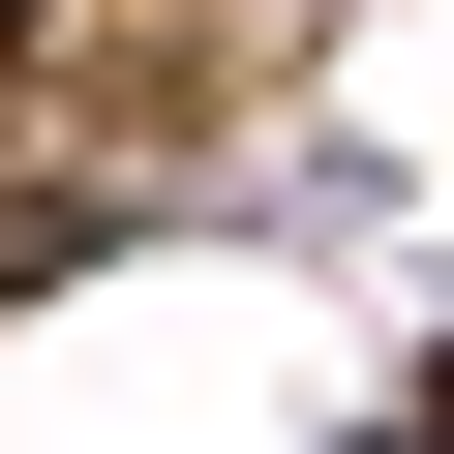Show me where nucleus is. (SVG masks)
Segmentation results:
<instances>
[{"label": "nucleus", "instance_id": "f257e3e1", "mask_svg": "<svg viewBox=\"0 0 454 454\" xmlns=\"http://www.w3.org/2000/svg\"><path fill=\"white\" fill-rule=\"evenodd\" d=\"M0 31H31V0H0Z\"/></svg>", "mask_w": 454, "mask_h": 454}]
</instances>
